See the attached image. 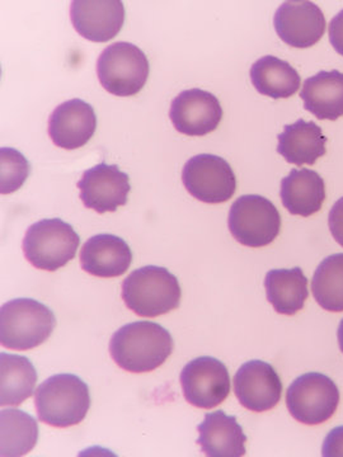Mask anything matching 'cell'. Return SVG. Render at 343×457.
<instances>
[{
    "mask_svg": "<svg viewBox=\"0 0 343 457\" xmlns=\"http://www.w3.org/2000/svg\"><path fill=\"white\" fill-rule=\"evenodd\" d=\"M174 342L171 333L153 321H134L113 333L111 357L117 366L132 374L155 371L171 356Z\"/></svg>",
    "mask_w": 343,
    "mask_h": 457,
    "instance_id": "1",
    "label": "cell"
},
{
    "mask_svg": "<svg viewBox=\"0 0 343 457\" xmlns=\"http://www.w3.org/2000/svg\"><path fill=\"white\" fill-rule=\"evenodd\" d=\"M38 420L57 428L79 425L90 408L88 385L73 374L51 376L35 392Z\"/></svg>",
    "mask_w": 343,
    "mask_h": 457,
    "instance_id": "2",
    "label": "cell"
},
{
    "mask_svg": "<svg viewBox=\"0 0 343 457\" xmlns=\"http://www.w3.org/2000/svg\"><path fill=\"white\" fill-rule=\"evenodd\" d=\"M180 286L176 276L158 266L135 270L122 282V300L143 318H156L179 308Z\"/></svg>",
    "mask_w": 343,
    "mask_h": 457,
    "instance_id": "3",
    "label": "cell"
},
{
    "mask_svg": "<svg viewBox=\"0 0 343 457\" xmlns=\"http://www.w3.org/2000/svg\"><path fill=\"white\" fill-rule=\"evenodd\" d=\"M55 327L53 311L38 300H11L0 312V341L8 350H33L50 338Z\"/></svg>",
    "mask_w": 343,
    "mask_h": 457,
    "instance_id": "4",
    "label": "cell"
},
{
    "mask_svg": "<svg viewBox=\"0 0 343 457\" xmlns=\"http://www.w3.org/2000/svg\"><path fill=\"white\" fill-rule=\"evenodd\" d=\"M79 245L80 237L71 224L62 219H44L26 231L22 249L33 267L55 272L73 260Z\"/></svg>",
    "mask_w": 343,
    "mask_h": 457,
    "instance_id": "5",
    "label": "cell"
},
{
    "mask_svg": "<svg viewBox=\"0 0 343 457\" xmlns=\"http://www.w3.org/2000/svg\"><path fill=\"white\" fill-rule=\"evenodd\" d=\"M149 71L146 54L130 42H114L97 60L99 83L117 97L138 95L146 86Z\"/></svg>",
    "mask_w": 343,
    "mask_h": 457,
    "instance_id": "6",
    "label": "cell"
},
{
    "mask_svg": "<svg viewBox=\"0 0 343 457\" xmlns=\"http://www.w3.org/2000/svg\"><path fill=\"white\" fill-rule=\"evenodd\" d=\"M339 390L332 378L319 372H308L295 378L286 392V407L303 425L318 426L336 413Z\"/></svg>",
    "mask_w": 343,
    "mask_h": 457,
    "instance_id": "7",
    "label": "cell"
},
{
    "mask_svg": "<svg viewBox=\"0 0 343 457\" xmlns=\"http://www.w3.org/2000/svg\"><path fill=\"white\" fill-rule=\"evenodd\" d=\"M228 227L242 245L262 248L278 237L281 216L275 204L258 195H245L231 204Z\"/></svg>",
    "mask_w": 343,
    "mask_h": 457,
    "instance_id": "8",
    "label": "cell"
},
{
    "mask_svg": "<svg viewBox=\"0 0 343 457\" xmlns=\"http://www.w3.org/2000/svg\"><path fill=\"white\" fill-rule=\"evenodd\" d=\"M182 182L191 196L205 204L227 203L237 189L233 168L222 156L213 154L189 159L183 167Z\"/></svg>",
    "mask_w": 343,
    "mask_h": 457,
    "instance_id": "9",
    "label": "cell"
},
{
    "mask_svg": "<svg viewBox=\"0 0 343 457\" xmlns=\"http://www.w3.org/2000/svg\"><path fill=\"white\" fill-rule=\"evenodd\" d=\"M180 380L185 399L197 408L218 407L230 393L227 366L213 357L192 360L183 368Z\"/></svg>",
    "mask_w": 343,
    "mask_h": 457,
    "instance_id": "10",
    "label": "cell"
},
{
    "mask_svg": "<svg viewBox=\"0 0 343 457\" xmlns=\"http://www.w3.org/2000/svg\"><path fill=\"white\" fill-rule=\"evenodd\" d=\"M80 200L96 212H114L128 204L130 179L117 165L101 163L89 168L78 182Z\"/></svg>",
    "mask_w": 343,
    "mask_h": 457,
    "instance_id": "11",
    "label": "cell"
},
{
    "mask_svg": "<svg viewBox=\"0 0 343 457\" xmlns=\"http://www.w3.org/2000/svg\"><path fill=\"white\" fill-rule=\"evenodd\" d=\"M273 26L279 37L289 46L308 49L317 44L326 32V18L312 2H285L276 11Z\"/></svg>",
    "mask_w": 343,
    "mask_h": 457,
    "instance_id": "12",
    "label": "cell"
},
{
    "mask_svg": "<svg viewBox=\"0 0 343 457\" xmlns=\"http://www.w3.org/2000/svg\"><path fill=\"white\" fill-rule=\"evenodd\" d=\"M170 117L180 134L204 137L218 128L222 108L213 93L197 88L183 90L172 102Z\"/></svg>",
    "mask_w": 343,
    "mask_h": 457,
    "instance_id": "13",
    "label": "cell"
},
{
    "mask_svg": "<svg viewBox=\"0 0 343 457\" xmlns=\"http://www.w3.org/2000/svg\"><path fill=\"white\" fill-rule=\"evenodd\" d=\"M234 393L248 411L262 413L279 404L282 381L276 370L264 361H248L234 376Z\"/></svg>",
    "mask_w": 343,
    "mask_h": 457,
    "instance_id": "14",
    "label": "cell"
},
{
    "mask_svg": "<svg viewBox=\"0 0 343 457\" xmlns=\"http://www.w3.org/2000/svg\"><path fill=\"white\" fill-rule=\"evenodd\" d=\"M71 20L75 31L92 42L113 40L125 22V7L120 0H74Z\"/></svg>",
    "mask_w": 343,
    "mask_h": 457,
    "instance_id": "15",
    "label": "cell"
},
{
    "mask_svg": "<svg viewBox=\"0 0 343 457\" xmlns=\"http://www.w3.org/2000/svg\"><path fill=\"white\" fill-rule=\"evenodd\" d=\"M97 128V116L87 102L71 99L57 106L49 119V135L56 146L66 150L86 145Z\"/></svg>",
    "mask_w": 343,
    "mask_h": 457,
    "instance_id": "16",
    "label": "cell"
},
{
    "mask_svg": "<svg viewBox=\"0 0 343 457\" xmlns=\"http://www.w3.org/2000/svg\"><path fill=\"white\" fill-rule=\"evenodd\" d=\"M79 258L82 269L89 275L113 278L130 269L132 252L122 237L98 234L84 243Z\"/></svg>",
    "mask_w": 343,
    "mask_h": 457,
    "instance_id": "17",
    "label": "cell"
},
{
    "mask_svg": "<svg viewBox=\"0 0 343 457\" xmlns=\"http://www.w3.org/2000/svg\"><path fill=\"white\" fill-rule=\"evenodd\" d=\"M200 433L197 444L209 457L245 456L247 436L237 418L225 411L207 413L204 422L197 426Z\"/></svg>",
    "mask_w": 343,
    "mask_h": 457,
    "instance_id": "18",
    "label": "cell"
},
{
    "mask_svg": "<svg viewBox=\"0 0 343 457\" xmlns=\"http://www.w3.org/2000/svg\"><path fill=\"white\" fill-rule=\"evenodd\" d=\"M282 204L291 215L309 218L323 206L326 200L324 180L312 170H293L281 180Z\"/></svg>",
    "mask_w": 343,
    "mask_h": 457,
    "instance_id": "19",
    "label": "cell"
},
{
    "mask_svg": "<svg viewBox=\"0 0 343 457\" xmlns=\"http://www.w3.org/2000/svg\"><path fill=\"white\" fill-rule=\"evenodd\" d=\"M278 153L288 163L313 165L326 155L327 137L317 123L300 119L293 125H286L278 137Z\"/></svg>",
    "mask_w": 343,
    "mask_h": 457,
    "instance_id": "20",
    "label": "cell"
},
{
    "mask_svg": "<svg viewBox=\"0 0 343 457\" xmlns=\"http://www.w3.org/2000/svg\"><path fill=\"white\" fill-rule=\"evenodd\" d=\"M304 108L318 120L336 121L343 116V73L319 71L303 84Z\"/></svg>",
    "mask_w": 343,
    "mask_h": 457,
    "instance_id": "21",
    "label": "cell"
},
{
    "mask_svg": "<svg viewBox=\"0 0 343 457\" xmlns=\"http://www.w3.org/2000/svg\"><path fill=\"white\" fill-rule=\"evenodd\" d=\"M267 300L279 314L295 315L303 311L309 296L308 278L300 267L271 270L264 278Z\"/></svg>",
    "mask_w": 343,
    "mask_h": 457,
    "instance_id": "22",
    "label": "cell"
},
{
    "mask_svg": "<svg viewBox=\"0 0 343 457\" xmlns=\"http://www.w3.org/2000/svg\"><path fill=\"white\" fill-rule=\"evenodd\" d=\"M251 80L255 90L273 99L290 98L302 84L297 71L276 56H264L251 68Z\"/></svg>",
    "mask_w": 343,
    "mask_h": 457,
    "instance_id": "23",
    "label": "cell"
},
{
    "mask_svg": "<svg viewBox=\"0 0 343 457\" xmlns=\"http://www.w3.org/2000/svg\"><path fill=\"white\" fill-rule=\"evenodd\" d=\"M0 366H2V396L0 404H22L25 400L31 398L35 392L38 372L31 361L18 354H0Z\"/></svg>",
    "mask_w": 343,
    "mask_h": 457,
    "instance_id": "24",
    "label": "cell"
},
{
    "mask_svg": "<svg viewBox=\"0 0 343 457\" xmlns=\"http://www.w3.org/2000/svg\"><path fill=\"white\" fill-rule=\"evenodd\" d=\"M0 420L2 456H23L33 450L38 440V426L35 418L18 409H3Z\"/></svg>",
    "mask_w": 343,
    "mask_h": 457,
    "instance_id": "25",
    "label": "cell"
},
{
    "mask_svg": "<svg viewBox=\"0 0 343 457\" xmlns=\"http://www.w3.org/2000/svg\"><path fill=\"white\" fill-rule=\"evenodd\" d=\"M313 296L324 311L343 312V253L321 262L312 281Z\"/></svg>",
    "mask_w": 343,
    "mask_h": 457,
    "instance_id": "26",
    "label": "cell"
},
{
    "mask_svg": "<svg viewBox=\"0 0 343 457\" xmlns=\"http://www.w3.org/2000/svg\"><path fill=\"white\" fill-rule=\"evenodd\" d=\"M2 191L3 195L13 194L22 187L29 179V164L25 156L12 147H2Z\"/></svg>",
    "mask_w": 343,
    "mask_h": 457,
    "instance_id": "27",
    "label": "cell"
},
{
    "mask_svg": "<svg viewBox=\"0 0 343 457\" xmlns=\"http://www.w3.org/2000/svg\"><path fill=\"white\" fill-rule=\"evenodd\" d=\"M322 456L343 457V426L336 427L328 433L322 447Z\"/></svg>",
    "mask_w": 343,
    "mask_h": 457,
    "instance_id": "28",
    "label": "cell"
},
{
    "mask_svg": "<svg viewBox=\"0 0 343 457\" xmlns=\"http://www.w3.org/2000/svg\"><path fill=\"white\" fill-rule=\"evenodd\" d=\"M328 225H330V234L333 239L343 246V197L339 198L330 212L328 218Z\"/></svg>",
    "mask_w": 343,
    "mask_h": 457,
    "instance_id": "29",
    "label": "cell"
},
{
    "mask_svg": "<svg viewBox=\"0 0 343 457\" xmlns=\"http://www.w3.org/2000/svg\"><path fill=\"white\" fill-rule=\"evenodd\" d=\"M330 41L333 49L343 56V11L333 17L330 23Z\"/></svg>",
    "mask_w": 343,
    "mask_h": 457,
    "instance_id": "30",
    "label": "cell"
},
{
    "mask_svg": "<svg viewBox=\"0 0 343 457\" xmlns=\"http://www.w3.org/2000/svg\"><path fill=\"white\" fill-rule=\"evenodd\" d=\"M337 338H339V348H341L343 353V319L339 323V330H337Z\"/></svg>",
    "mask_w": 343,
    "mask_h": 457,
    "instance_id": "31",
    "label": "cell"
}]
</instances>
